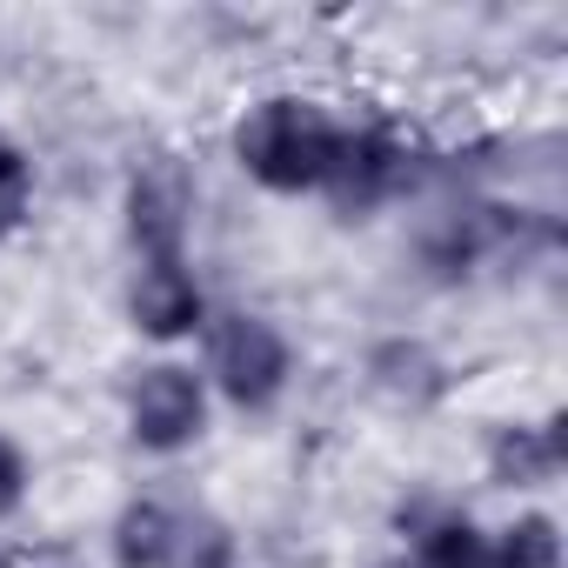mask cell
Listing matches in <instances>:
<instances>
[{
  "label": "cell",
  "instance_id": "1",
  "mask_svg": "<svg viewBox=\"0 0 568 568\" xmlns=\"http://www.w3.org/2000/svg\"><path fill=\"white\" fill-rule=\"evenodd\" d=\"M342 148V121L308 94H267L234 128V161L267 194H322Z\"/></svg>",
  "mask_w": 568,
  "mask_h": 568
},
{
  "label": "cell",
  "instance_id": "2",
  "mask_svg": "<svg viewBox=\"0 0 568 568\" xmlns=\"http://www.w3.org/2000/svg\"><path fill=\"white\" fill-rule=\"evenodd\" d=\"M288 375H295V355H288V335H281L267 315H221L214 335H207V375L241 415H267L281 395H288Z\"/></svg>",
  "mask_w": 568,
  "mask_h": 568
},
{
  "label": "cell",
  "instance_id": "3",
  "mask_svg": "<svg viewBox=\"0 0 568 568\" xmlns=\"http://www.w3.org/2000/svg\"><path fill=\"white\" fill-rule=\"evenodd\" d=\"M128 435L148 455H181L207 435V382L181 362H154L128 388Z\"/></svg>",
  "mask_w": 568,
  "mask_h": 568
},
{
  "label": "cell",
  "instance_id": "4",
  "mask_svg": "<svg viewBox=\"0 0 568 568\" xmlns=\"http://www.w3.org/2000/svg\"><path fill=\"white\" fill-rule=\"evenodd\" d=\"M408 181H415V161H408V141L395 128H342V148H335V168H328L322 194L342 214H375Z\"/></svg>",
  "mask_w": 568,
  "mask_h": 568
},
{
  "label": "cell",
  "instance_id": "5",
  "mask_svg": "<svg viewBox=\"0 0 568 568\" xmlns=\"http://www.w3.org/2000/svg\"><path fill=\"white\" fill-rule=\"evenodd\" d=\"M187 214H194V187L174 161H148L128 181V241L141 247V261H187Z\"/></svg>",
  "mask_w": 568,
  "mask_h": 568
},
{
  "label": "cell",
  "instance_id": "6",
  "mask_svg": "<svg viewBox=\"0 0 568 568\" xmlns=\"http://www.w3.org/2000/svg\"><path fill=\"white\" fill-rule=\"evenodd\" d=\"M128 315L141 335L154 342H181L207 322V295H201V281L187 261H141L134 274V288H128Z\"/></svg>",
  "mask_w": 568,
  "mask_h": 568
},
{
  "label": "cell",
  "instance_id": "7",
  "mask_svg": "<svg viewBox=\"0 0 568 568\" xmlns=\"http://www.w3.org/2000/svg\"><path fill=\"white\" fill-rule=\"evenodd\" d=\"M561 415H541V422H508L495 428L488 442V475L501 488H548L561 468H568V442H561Z\"/></svg>",
  "mask_w": 568,
  "mask_h": 568
},
{
  "label": "cell",
  "instance_id": "8",
  "mask_svg": "<svg viewBox=\"0 0 568 568\" xmlns=\"http://www.w3.org/2000/svg\"><path fill=\"white\" fill-rule=\"evenodd\" d=\"M368 382H375L395 408H435V402L448 395L442 355H435L428 342H408V335H395V342H382V348L368 355Z\"/></svg>",
  "mask_w": 568,
  "mask_h": 568
},
{
  "label": "cell",
  "instance_id": "9",
  "mask_svg": "<svg viewBox=\"0 0 568 568\" xmlns=\"http://www.w3.org/2000/svg\"><path fill=\"white\" fill-rule=\"evenodd\" d=\"M108 548H114V568H174L181 555V515L168 501H128L108 528Z\"/></svg>",
  "mask_w": 568,
  "mask_h": 568
},
{
  "label": "cell",
  "instance_id": "10",
  "mask_svg": "<svg viewBox=\"0 0 568 568\" xmlns=\"http://www.w3.org/2000/svg\"><path fill=\"white\" fill-rule=\"evenodd\" d=\"M408 568H488V535L468 515H428L415 521V561Z\"/></svg>",
  "mask_w": 568,
  "mask_h": 568
},
{
  "label": "cell",
  "instance_id": "11",
  "mask_svg": "<svg viewBox=\"0 0 568 568\" xmlns=\"http://www.w3.org/2000/svg\"><path fill=\"white\" fill-rule=\"evenodd\" d=\"M488 568H568V548H561L555 515H515L488 541Z\"/></svg>",
  "mask_w": 568,
  "mask_h": 568
},
{
  "label": "cell",
  "instance_id": "12",
  "mask_svg": "<svg viewBox=\"0 0 568 568\" xmlns=\"http://www.w3.org/2000/svg\"><path fill=\"white\" fill-rule=\"evenodd\" d=\"M28 201H34V161H28L8 134H0V234L21 227Z\"/></svg>",
  "mask_w": 568,
  "mask_h": 568
},
{
  "label": "cell",
  "instance_id": "13",
  "mask_svg": "<svg viewBox=\"0 0 568 568\" xmlns=\"http://www.w3.org/2000/svg\"><path fill=\"white\" fill-rule=\"evenodd\" d=\"M174 568H234V535L221 521H181V555Z\"/></svg>",
  "mask_w": 568,
  "mask_h": 568
},
{
  "label": "cell",
  "instance_id": "14",
  "mask_svg": "<svg viewBox=\"0 0 568 568\" xmlns=\"http://www.w3.org/2000/svg\"><path fill=\"white\" fill-rule=\"evenodd\" d=\"M28 488H34V468H28V448L14 435H0V521L28 508Z\"/></svg>",
  "mask_w": 568,
  "mask_h": 568
},
{
  "label": "cell",
  "instance_id": "15",
  "mask_svg": "<svg viewBox=\"0 0 568 568\" xmlns=\"http://www.w3.org/2000/svg\"><path fill=\"white\" fill-rule=\"evenodd\" d=\"M382 568H408V561H382Z\"/></svg>",
  "mask_w": 568,
  "mask_h": 568
}]
</instances>
